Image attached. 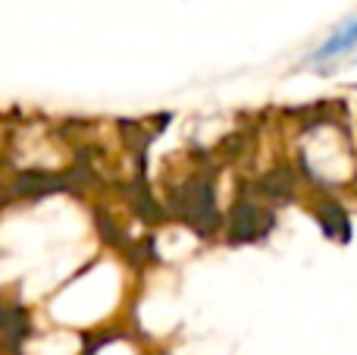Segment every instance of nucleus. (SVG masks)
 Masks as SVG:
<instances>
[{"instance_id": "nucleus-1", "label": "nucleus", "mask_w": 357, "mask_h": 355, "mask_svg": "<svg viewBox=\"0 0 357 355\" xmlns=\"http://www.w3.org/2000/svg\"><path fill=\"white\" fill-rule=\"evenodd\" d=\"M354 44H357V19L354 22L339 25V29L310 54V63H326V60H333V57H342V54H348Z\"/></svg>"}]
</instances>
